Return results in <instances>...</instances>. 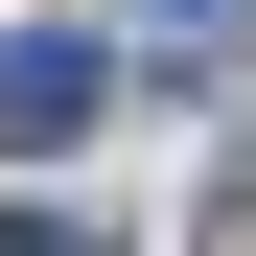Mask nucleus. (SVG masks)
<instances>
[{
	"instance_id": "1",
	"label": "nucleus",
	"mask_w": 256,
	"mask_h": 256,
	"mask_svg": "<svg viewBox=\"0 0 256 256\" xmlns=\"http://www.w3.org/2000/svg\"><path fill=\"white\" fill-rule=\"evenodd\" d=\"M94 116H116V47L94 24H0V163H70Z\"/></svg>"
},
{
	"instance_id": "2",
	"label": "nucleus",
	"mask_w": 256,
	"mask_h": 256,
	"mask_svg": "<svg viewBox=\"0 0 256 256\" xmlns=\"http://www.w3.org/2000/svg\"><path fill=\"white\" fill-rule=\"evenodd\" d=\"M233 24H256V0H163V70L210 94V47H233Z\"/></svg>"
},
{
	"instance_id": "3",
	"label": "nucleus",
	"mask_w": 256,
	"mask_h": 256,
	"mask_svg": "<svg viewBox=\"0 0 256 256\" xmlns=\"http://www.w3.org/2000/svg\"><path fill=\"white\" fill-rule=\"evenodd\" d=\"M0 256H116V233H70V210H0Z\"/></svg>"
}]
</instances>
